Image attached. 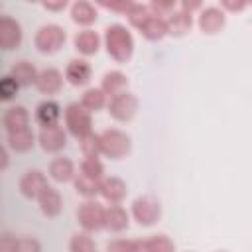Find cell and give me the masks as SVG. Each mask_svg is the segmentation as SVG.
Segmentation results:
<instances>
[{"mask_svg":"<svg viewBox=\"0 0 252 252\" xmlns=\"http://www.w3.org/2000/svg\"><path fill=\"white\" fill-rule=\"evenodd\" d=\"M132 215L142 226H150L159 219L161 207L154 197H138L132 203Z\"/></svg>","mask_w":252,"mask_h":252,"instance_id":"52a82bcc","label":"cell"},{"mask_svg":"<svg viewBox=\"0 0 252 252\" xmlns=\"http://www.w3.org/2000/svg\"><path fill=\"white\" fill-rule=\"evenodd\" d=\"M81 173L87 175V177H93V179H100L102 181L104 167H102V163H100L98 158H85L83 163H81Z\"/></svg>","mask_w":252,"mask_h":252,"instance_id":"1f68e13d","label":"cell"},{"mask_svg":"<svg viewBox=\"0 0 252 252\" xmlns=\"http://www.w3.org/2000/svg\"><path fill=\"white\" fill-rule=\"evenodd\" d=\"M12 77L20 85H32V83H37L39 73L35 71V67L30 61H16L12 65Z\"/></svg>","mask_w":252,"mask_h":252,"instance_id":"7402d4cb","label":"cell"},{"mask_svg":"<svg viewBox=\"0 0 252 252\" xmlns=\"http://www.w3.org/2000/svg\"><path fill=\"white\" fill-rule=\"evenodd\" d=\"M18 89H20V83L12 75H6L0 81V96H2V100H10L18 93Z\"/></svg>","mask_w":252,"mask_h":252,"instance_id":"836d02e7","label":"cell"},{"mask_svg":"<svg viewBox=\"0 0 252 252\" xmlns=\"http://www.w3.org/2000/svg\"><path fill=\"white\" fill-rule=\"evenodd\" d=\"M65 77L75 87L87 85L91 79V65L85 59H73V61H69V65L65 69Z\"/></svg>","mask_w":252,"mask_h":252,"instance_id":"4fadbf2b","label":"cell"},{"mask_svg":"<svg viewBox=\"0 0 252 252\" xmlns=\"http://www.w3.org/2000/svg\"><path fill=\"white\" fill-rule=\"evenodd\" d=\"M65 43V30L55 24H47L39 28L35 33V47L43 53H55Z\"/></svg>","mask_w":252,"mask_h":252,"instance_id":"8992f818","label":"cell"},{"mask_svg":"<svg viewBox=\"0 0 252 252\" xmlns=\"http://www.w3.org/2000/svg\"><path fill=\"white\" fill-rule=\"evenodd\" d=\"M138 110V98L124 91V93H118L114 96H110V102H108V112L112 118H116L118 122H128Z\"/></svg>","mask_w":252,"mask_h":252,"instance_id":"5b68a950","label":"cell"},{"mask_svg":"<svg viewBox=\"0 0 252 252\" xmlns=\"http://www.w3.org/2000/svg\"><path fill=\"white\" fill-rule=\"evenodd\" d=\"M199 6H201L199 2H183V4H181V10H183V12H187V14H191V12H193V10H197Z\"/></svg>","mask_w":252,"mask_h":252,"instance_id":"f35d334b","label":"cell"},{"mask_svg":"<svg viewBox=\"0 0 252 252\" xmlns=\"http://www.w3.org/2000/svg\"><path fill=\"white\" fill-rule=\"evenodd\" d=\"M128 85V79H126V75L124 73H120V71H108V73H104V77H102V91L106 93V94H110V96H114V94H118V93H124V87Z\"/></svg>","mask_w":252,"mask_h":252,"instance_id":"603a6c76","label":"cell"},{"mask_svg":"<svg viewBox=\"0 0 252 252\" xmlns=\"http://www.w3.org/2000/svg\"><path fill=\"white\" fill-rule=\"evenodd\" d=\"M100 195L112 205H118L126 197V183L118 177H106L100 183Z\"/></svg>","mask_w":252,"mask_h":252,"instance_id":"5bb4252c","label":"cell"},{"mask_svg":"<svg viewBox=\"0 0 252 252\" xmlns=\"http://www.w3.org/2000/svg\"><path fill=\"white\" fill-rule=\"evenodd\" d=\"M39 144L45 152H59L61 148H65L67 144V136L63 132L61 126H49V128H41L39 132Z\"/></svg>","mask_w":252,"mask_h":252,"instance_id":"30bf717a","label":"cell"},{"mask_svg":"<svg viewBox=\"0 0 252 252\" xmlns=\"http://www.w3.org/2000/svg\"><path fill=\"white\" fill-rule=\"evenodd\" d=\"M71 18H73L75 24L89 26V24H93L96 20V10L89 2H75L73 8H71Z\"/></svg>","mask_w":252,"mask_h":252,"instance_id":"d4e9b609","label":"cell"},{"mask_svg":"<svg viewBox=\"0 0 252 252\" xmlns=\"http://www.w3.org/2000/svg\"><path fill=\"white\" fill-rule=\"evenodd\" d=\"M28 120H30V114H28V110L24 106H12L4 114V126H6L8 132H16V130L28 128Z\"/></svg>","mask_w":252,"mask_h":252,"instance_id":"ffe728a7","label":"cell"},{"mask_svg":"<svg viewBox=\"0 0 252 252\" xmlns=\"http://www.w3.org/2000/svg\"><path fill=\"white\" fill-rule=\"evenodd\" d=\"M100 179H93V177H87V175H79L75 179V189L77 193L85 195V197H94L96 193H100Z\"/></svg>","mask_w":252,"mask_h":252,"instance_id":"f1b7e54d","label":"cell"},{"mask_svg":"<svg viewBox=\"0 0 252 252\" xmlns=\"http://www.w3.org/2000/svg\"><path fill=\"white\" fill-rule=\"evenodd\" d=\"M61 116V108L55 100H43L37 110H35V120L43 126V128H49V126H57V120Z\"/></svg>","mask_w":252,"mask_h":252,"instance_id":"2e32d148","label":"cell"},{"mask_svg":"<svg viewBox=\"0 0 252 252\" xmlns=\"http://www.w3.org/2000/svg\"><path fill=\"white\" fill-rule=\"evenodd\" d=\"M81 104L89 110V112H96L100 110L104 104H106V93L102 89H87L83 98H81Z\"/></svg>","mask_w":252,"mask_h":252,"instance_id":"83f0119b","label":"cell"},{"mask_svg":"<svg viewBox=\"0 0 252 252\" xmlns=\"http://www.w3.org/2000/svg\"><path fill=\"white\" fill-rule=\"evenodd\" d=\"M128 16V20H130V24L134 26V28H142L152 16H154V12L150 10V6H144V4H134L132 8H130V12L126 14Z\"/></svg>","mask_w":252,"mask_h":252,"instance_id":"f546056e","label":"cell"},{"mask_svg":"<svg viewBox=\"0 0 252 252\" xmlns=\"http://www.w3.org/2000/svg\"><path fill=\"white\" fill-rule=\"evenodd\" d=\"M167 33H171V35H183V33H187L189 30H191V24H193V20H191V14H187V12H173L167 20Z\"/></svg>","mask_w":252,"mask_h":252,"instance_id":"44dd1931","label":"cell"},{"mask_svg":"<svg viewBox=\"0 0 252 252\" xmlns=\"http://www.w3.org/2000/svg\"><path fill=\"white\" fill-rule=\"evenodd\" d=\"M75 49L83 55H93L98 51V45H100V37L96 35V32L93 30H83L75 35Z\"/></svg>","mask_w":252,"mask_h":252,"instance_id":"e0dca14e","label":"cell"},{"mask_svg":"<svg viewBox=\"0 0 252 252\" xmlns=\"http://www.w3.org/2000/svg\"><path fill=\"white\" fill-rule=\"evenodd\" d=\"M102 6L108 8V10H116V12L120 10V12H126V14H128L134 4H132V2H122V4H102Z\"/></svg>","mask_w":252,"mask_h":252,"instance_id":"8d00e7d4","label":"cell"},{"mask_svg":"<svg viewBox=\"0 0 252 252\" xmlns=\"http://www.w3.org/2000/svg\"><path fill=\"white\" fill-rule=\"evenodd\" d=\"M8 144L10 148H14L16 152H28L33 146V134L30 128L24 130H16V132H8Z\"/></svg>","mask_w":252,"mask_h":252,"instance_id":"4316f807","label":"cell"},{"mask_svg":"<svg viewBox=\"0 0 252 252\" xmlns=\"http://www.w3.org/2000/svg\"><path fill=\"white\" fill-rule=\"evenodd\" d=\"M128 226V213L120 205H110L106 209V228L118 232Z\"/></svg>","mask_w":252,"mask_h":252,"instance_id":"484cf974","label":"cell"},{"mask_svg":"<svg viewBox=\"0 0 252 252\" xmlns=\"http://www.w3.org/2000/svg\"><path fill=\"white\" fill-rule=\"evenodd\" d=\"M47 187H49V185H47L45 175H43L41 171H37V169L28 171V173L22 177V181H20L22 193H24L26 197H32V199H33V197H39Z\"/></svg>","mask_w":252,"mask_h":252,"instance_id":"9c48e42d","label":"cell"},{"mask_svg":"<svg viewBox=\"0 0 252 252\" xmlns=\"http://www.w3.org/2000/svg\"><path fill=\"white\" fill-rule=\"evenodd\" d=\"M37 201H39V207H41L43 215H47V217H55V215L61 213L63 201H61V195H59L57 189L47 187V189L37 197Z\"/></svg>","mask_w":252,"mask_h":252,"instance_id":"ac0fdd59","label":"cell"},{"mask_svg":"<svg viewBox=\"0 0 252 252\" xmlns=\"http://www.w3.org/2000/svg\"><path fill=\"white\" fill-rule=\"evenodd\" d=\"M134 250L136 252H173L175 246L165 234H156L152 238L134 240Z\"/></svg>","mask_w":252,"mask_h":252,"instance_id":"7c38bea8","label":"cell"},{"mask_svg":"<svg viewBox=\"0 0 252 252\" xmlns=\"http://www.w3.org/2000/svg\"><path fill=\"white\" fill-rule=\"evenodd\" d=\"M43 6H45L47 10H61V8H65V6H67V2H65V0H61V2H55V4H51V2H45Z\"/></svg>","mask_w":252,"mask_h":252,"instance_id":"ab89813d","label":"cell"},{"mask_svg":"<svg viewBox=\"0 0 252 252\" xmlns=\"http://www.w3.org/2000/svg\"><path fill=\"white\" fill-rule=\"evenodd\" d=\"M12 252H41V246L35 238L24 236V238H16Z\"/></svg>","mask_w":252,"mask_h":252,"instance_id":"e575fe53","label":"cell"},{"mask_svg":"<svg viewBox=\"0 0 252 252\" xmlns=\"http://www.w3.org/2000/svg\"><path fill=\"white\" fill-rule=\"evenodd\" d=\"M65 124L67 130L81 140L83 136L91 134V112L81 102H71L65 108Z\"/></svg>","mask_w":252,"mask_h":252,"instance_id":"3957f363","label":"cell"},{"mask_svg":"<svg viewBox=\"0 0 252 252\" xmlns=\"http://www.w3.org/2000/svg\"><path fill=\"white\" fill-rule=\"evenodd\" d=\"M49 175L59 183L71 181L73 175H75V165H73V161L69 158H55L49 163Z\"/></svg>","mask_w":252,"mask_h":252,"instance_id":"d6986e66","label":"cell"},{"mask_svg":"<svg viewBox=\"0 0 252 252\" xmlns=\"http://www.w3.org/2000/svg\"><path fill=\"white\" fill-rule=\"evenodd\" d=\"M140 32H142L144 37H148V39H152V41L161 39V37L167 33V22H165L163 18H159V16L154 14V16L140 28Z\"/></svg>","mask_w":252,"mask_h":252,"instance_id":"cb8c5ba5","label":"cell"},{"mask_svg":"<svg viewBox=\"0 0 252 252\" xmlns=\"http://www.w3.org/2000/svg\"><path fill=\"white\" fill-rule=\"evenodd\" d=\"M100 148H102L104 156H108L112 159H120L130 152V138L124 132L110 128L100 134Z\"/></svg>","mask_w":252,"mask_h":252,"instance_id":"277c9868","label":"cell"},{"mask_svg":"<svg viewBox=\"0 0 252 252\" xmlns=\"http://www.w3.org/2000/svg\"><path fill=\"white\" fill-rule=\"evenodd\" d=\"M220 252H224V250H220Z\"/></svg>","mask_w":252,"mask_h":252,"instance_id":"60d3db41","label":"cell"},{"mask_svg":"<svg viewBox=\"0 0 252 252\" xmlns=\"http://www.w3.org/2000/svg\"><path fill=\"white\" fill-rule=\"evenodd\" d=\"M220 6L222 8H226V10H230V12H236V10H242L246 4L244 2H232V0H222L220 2Z\"/></svg>","mask_w":252,"mask_h":252,"instance_id":"74e56055","label":"cell"},{"mask_svg":"<svg viewBox=\"0 0 252 252\" xmlns=\"http://www.w3.org/2000/svg\"><path fill=\"white\" fill-rule=\"evenodd\" d=\"M77 219L79 224L87 230V232H94L106 226V209L98 203V201H85L81 203L79 211H77Z\"/></svg>","mask_w":252,"mask_h":252,"instance_id":"7a4b0ae2","label":"cell"},{"mask_svg":"<svg viewBox=\"0 0 252 252\" xmlns=\"http://www.w3.org/2000/svg\"><path fill=\"white\" fill-rule=\"evenodd\" d=\"M35 85H37V89H39L43 94H55V93H59V89H61V85H63V77H61V73H59L57 69L49 67V69H43V71L39 73Z\"/></svg>","mask_w":252,"mask_h":252,"instance_id":"9a60e30c","label":"cell"},{"mask_svg":"<svg viewBox=\"0 0 252 252\" xmlns=\"http://www.w3.org/2000/svg\"><path fill=\"white\" fill-rule=\"evenodd\" d=\"M104 43H106V51L112 59L124 63L132 57L134 39H132V33L124 26H120V24L108 26L104 32Z\"/></svg>","mask_w":252,"mask_h":252,"instance_id":"6da1fadb","label":"cell"},{"mask_svg":"<svg viewBox=\"0 0 252 252\" xmlns=\"http://www.w3.org/2000/svg\"><path fill=\"white\" fill-rule=\"evenodd\" d=\"M81 144V152L85 154V158H96L98 154H102V148H100V136L98 134H87L79 140Z\"/></svg>","mask_w":252,"mask_h":252,"instance_id":"4dcf8cb0","label":"cell"},{"mask_svg":"<svg viewBox=\"0 0 252 252\" xmlns=\"http://www.w3.org/2000/svg\"><path fill=\"white\" fill-rule=\"evenodd\" d=\"M22 41V28L12 18L4 16L0 20V45L2 49H14Z\"/></svg>","mask_w":252,"mask_h":252,"instance_id":"ba28073f","label":"cell"},{"mask_svg":"<svg viewBox=\"0 0 252 252\" xmlns=\"http://www.w3.org/2000/svg\"><path fill=\"white\" fill-rule=\"evenodd\" d=\"M69 250L71 252H96V246H94V242H93V238L89 234L81 232V234H75L71 238Z\"/></svg>","mask_w":252,"mask_h":252,"instance_id":"d6a6232c","label":"cell"},{"mask_svg":"<svg viewBox=\"0 0 252 252\" xmlns=\"http://www.w3.org/2000/svg\"><path fill=\"white\" fill-rule=\"evenodd\" d=\"M224 26V12L220 8H205L199 16V28L205 33H217Z\"/></svg>","mask_w":252,"mask_h":252,"instance_id":"8fae6325","label":"cell"},{"mask_svg":"<svg viewBox=\"0 0 252 252\" xmlns=\"http://www.w3.org/2000/svg\"><path fill=\"white\" fill-rule=\"evenodd\" d=\"M108 252H136L134 250V240H112L106 246Z\"/></svg>","mask_w":252,"mask_h":252,"instance_id":"d590c367","label":"cell"}]
</instances>
